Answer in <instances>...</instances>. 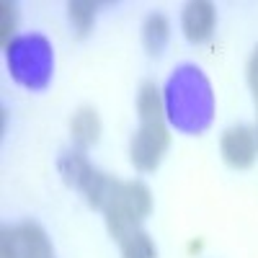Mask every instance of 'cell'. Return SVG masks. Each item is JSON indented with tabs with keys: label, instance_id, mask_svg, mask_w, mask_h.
Listing matches in <instances>:
<instances>
[{
	"label": "cell",
	"instance_id": "5",
	"mask_svg": "<svg viewBox=\"0 0 258 258\" xmlns=\"http://www.w3.org/2000/svg\"><path fill=\"white\" fill-rule=\"evenodd\" d=\"M0 258H54V250L36 222H18L0 232Z\"/></svg>",
	"mask_w": 258,
	"mask_h": 258
},
{
	"label": "cell",
	"instance_id": "13",
	"mask_svg": "<svg viewBox=\"0 0 258 258\" xmlns=\"http://www.w3.org/2000/svg\"><path fill=\"white\" fill-rule=\"evenodd\" d=\"M96 11H98V3L93 0H73L68 3V16H70V24L75 26V31L83 36L93 29V21H96Z\"/></svg>",
	"mask_w": 258,
	"mask_h": 258
},
{
	"label": "cell",
	"instance_id": "7",
	"mask_svg": "<svg viewBox=\"0 0 258 258\" xmlns=\"http://www.w3.org/2000/svg\"><path fill=\"white\" fill-rule=\"evenodd\" d=\"M217 26V8L209 0H191L181 13V31L191 44H204Z\"/></svg>",
	"mask_w": 258,
	"mask_h": 258
},
{
	"label": "cell",
	"instance_id": "15",
	"mask_svg": "<svg viewBox=\"0 0 258 258\" xmlns=\"http://www.w3.org/2000/svg\"><path fill=\"white\" fill-rule=\"evenodd\" d=\"M245 78H248V85H250V91L258 101V47L253 49L250 59H248V68H245Z\"/></svg>",
	"mask_w": 258,
	"mask_h": 258
},
{
	"label": "cell",
	"instance_id": "4",
	"mask_svg": "<svg viewBox=\"0 0 258 258\" xmlns=\"http://www.w3.org/2000/svg\"><path fill=\"white\" fill-rule=\"evenodd\" d=\"M168 147H170V129L165 121L140 124L132 142H129V160L140 173H153L163 163Z\"/></svg>",
	"mask_w": 258,
	"mask_h": 258
},
{
	"label": "cell",
	"instance_id": "2",
	"mask_svg": "<svg viewBox=\"0 0 258 258\" xmlns=\"http://www.w3.org/2000/svg\"><path fill=\"white\" fill-rule=\"evenodd\" d=\"M8 70L16 83L31 91H44L52 70H54V54L47 36L41 34H21L6 47Z\"/></svg>",
	"mask_w": 258,
	"mask_h": 258
},
{
	"label": "cell",
	"instance_id": "10",
	"mask_svg": "<svg viewBox=\"0 0 258 258\" xmlns=\"http://www.w3.org/2000/svg\"><path fill=\"white\" fill-rule=\"evenodd\" d=\"M137 114H140V124L168 121L165 119V101H163V93L155 83H142V88L137 93Z\"/></svg>",
	"mask_w": 258,
	"mask_h": 258
},
{
	"label": "cell",
	"instance_id": "16",
	"mask_svg": "<svg viewBox=\"0 0 258 258\" xmlns=\"http://www.w3.org/2000/svg\"><path fill=\"white\" fill-rule=\"evenodd\" d=\"M255 109H258V101H255ZM255 140H258V124H255Z\"/></svg>",
	"mask_w": 258,
	"mask_h": 258
},
{
	"label": "cell",
	"instance_id": "6",
	"mask_svg": "<svg viewBox=\"0 0 258 258\" xmlns=\"http://www.w3.org/2000/svg\"><path fill=\"white\" fill-rule=\"evenodd\" d=\"M220 153L222 160L235 168V170H245L255 163L258 158V140H255V129L238 124V126H230L225 129V135L220 140Z\"/></svg>",
	"mask_w": 258,
	"mask_h": 258
},
{
	"label": "cell",
	"instance_id": "3",
	"mask_svg": "<svg viewBox=\"0 0 258 258\" xmlns=\"http://www.w3.org/2000/svg\"><path fill=\"white\" fill-rule=\"evenodd\" d=\"M150 209H153V194L142 181H119L111 202L103 209L106 227H109L111 238L121 240L129 232L140 230Z\"/></svg>",
	"mask_w": 258,
	"mask_h": 258
},
{
	"label": "cell",
	"instance_id": "11",
	"mask_svg": "<svg viewBox=\"0 0 258 258\" xmlns=\"http://www.w3.org/2000/svg\"><path fill=\"white\" fill-rule=\"evenodd\" d=\"M170 39V21L163 13H150L142 24V44L150 54H160Z\"/></svg>",
	"mask_w": 258,
	"mask_h": 258
},
{
	"label": "cell",
	"instance_id": "8",
	"mask_svg": "<svg viewBox=\"0 0 258 258\" xmlns=\"http://www.w3.org/2000/svg\"><path fill=\"white\" fill-rule=\"evenodd\" d=\"M70 135L78 150H88L101 140V116L93 106H83L70 119Z\"/></svg>",
	"mask_w": 258,
	"mask_h": 258
},
{
	"label": "cell",
	"instance_id": "14",
	"mask_svg": "<svg viewBox=\"0 0 258 258\" xmlns=\"http://www.w3.org/2000/svg\"><path fill=\"white\" fill-rule=\"evenodd\" d=\"M16 26H18V8L11 0H3L0 3V39H3L6 47L16 39Z\"/></svg>",
	"mask_w": 258,
	"mask_h": 258
},
{
	"label": "cell",
	"instance_id": "9",
	"mask_svg": "<svg viewBox=\"0 0 258 258\" xmlns=\"http://www.w3.org/2000/svg\"><path fill=\"white\" fill-rule=\"evenodd\" d=\"M59 173L64 178V183L83 191L85 186H88V181L93 178L96 168L88 163V158L83 155V150H70V153H64L59 158Z\"/></svg>",
	"mask_w": 258,
	"mask_h": 258
},
{
	"label": "cell",
	"instance_id": "1",
	"mask_svg": "<svg viewBox=\"0 0 258 258\" xmlns=\"http://www.w3.org/2000/svg\"><path fill=\"white\" fill-rule=\"evenodd\" d=\"M165 119L183 135H199L212 124L214 116V93L207 75L183 64L173 73V78L165 85Z\"/></svg>",
	"mask_w": 258,
	"mask_h": 258
},
{
	"label": "cell",
	"instance_id": "12",
	"mask_svg": "<svg viewBox=\"0 0 258 258\" xmlns=\"http://www.w3.org/2000/svg\"><path fill=\"white\" fill-rule=\"evenodd\" d=\"M121 258H158V248L145 230H135L119 240Z\"/></svg>",
	"mask_w": 258,
	"mask_h": 258
}]
</instances>
